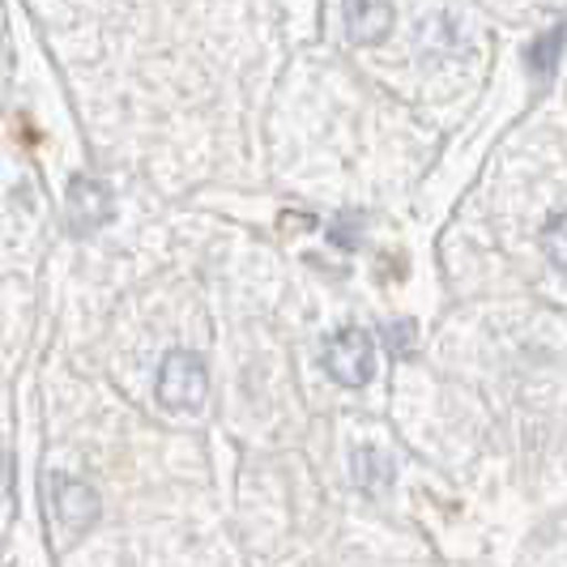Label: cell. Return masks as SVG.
I'll return each mask as SVG.
<instances>
[{"label": "cell", "instance_id": "6da1fadb", "mask_svg": "<svg viewBox=\"0 0 567 567\" xmlns=\"http://www.w3.org/2000/svg\"><path fill=\"white\" fill-rule=\"evenodd\" d=\"M209 398V371L193 350H171L158 368V401L167 410H200Z\"/></svg>", "mask_w": 567, "mask_h": 567}, {"label": "cell", "instance_id": "7a4b0ae2", "mask_svg": "<svg viewBox=\"0 0 567 567\" xmlns=\"http://www.w3.org/2000/svg\"><path fill=\"white\" fill-rule=\"evenodd\" d=\"M324 371L341 389H363L375 375V341L368 329H338L324 341Z\"/></svg>", "mask_w": 567, "mask_h": 567}, {"label": "cell", "instance_id": "3957f363", "mask_svg": "<svg viewBox=\"0 0 567 567\" xmlns=\"http://www.w3.org/2000/svg\"><path fill=\"white\" fill-rule=\"evenodd\" d=\"M48 504H52V516L69 538H82L99 516V495L82 478H52L48 483Z\"/></svg>", "mask_w": 567, "mask_h": 567}, {"label": "cell", "instance_id": "277c9868", "mask_svg": "<svg viewBox=\"0 0 567 567\" xmlns=\"http://www.w3.org/2000/svg\"><path fill=\"white\" fill-rule=\"evenodd\" d=\"M64 214L78 230H94L112 218V193L94 179V175H73L69 179V200H64Z\"/></svg>", "mask_w": 567, "mask_h": 567}, {"label": "cell", "instance_id": "5b68a950", "mask_svg": "<svg viewBox=\"0 0 567 567\" xmlns=\"http://www.w3.org/2000/svg\"><path fill=\"white\" fill-rule=\"evenodd\" d=\"M393 30V4L389 0H346V34L350 43H380Z\"/></svg>", "mask_w": 567, "mask_h": 567}, {"label": "cell", "instance_id": "8992f818", "mask_svg": "<svg viewBox=\"0 0 567 567\" xmlns=\"http://www.w3.org/2000/svg\"><path fill=\"white\" fill-rule=\"evenodd\" d=\"M354 483H359V491H368V495H380L384 486L393 483V465L375 453V449H363V453L354 456Z\"/></svg>", "mask_w": 567, "mask_h": 567}, {"label": "cell", "instance_id": "52a82bcc", "mask_svg": "<svg viewBox=\"0 0 567 567\" xmlns=\"http://www.w3.org/2000/svg\"><path fill=\"white\" fill-rule=\"evenodd\" d=\"M542 252H546V260H550L555 269L567 274V209L555 214V218L542 227Z\"/></svg>", "mask_w": 567, "mask_h": 567}, {"label": "cell", "instance_id": "ba28073f", "mask_svg": "<svg viewBox=\"0 0 567 567\" xmlns=\"http://www.w3.org/2000/svg\"><path fill=\"white\" fill-rule=\"evenodd\" d=\"M559 48H564V30H550V34H542L538 43L529 48V69H534L538 78H550V69H555V56H559Z\"/></svg>", "mask_w": 567, "mask_h": 567}, {"label": "cell", "instance_id": "9c48e42d", "mask_svg": "<svg viewBox=\"0 0 567 567\" xmlns=\"http://www.w3.org/2000/svg\"><path fill=\"white\" fill-rule=\"evenodd\" d=\"M0 56H4V27H0Z\"/></svg>", "mask_w": 567, "mask_h": 567}]
</instances>
